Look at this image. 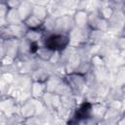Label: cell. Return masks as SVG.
Returning a JSON list of instances; mask_svg holds the SVG:
<instances>
[{"label":"cell","instance_id":"cell-1","mask_svg":"<svg viewBox=\"0 0 125 125\" xmlns=\"http://www.w3.org/2000/svg\"><path fill=\"white\" fill-rule=\"evenodd\" d=\"M41 46H45L53 51L57 52H62L65 50L67 47H69V38L68 35L64 34H57V33H52L45 35L43 40H42Z\"/></svg>","mask_w":125,"mask_h":125},{"label":"cell","instance_id":"cell-2","mask_svg":"<svg viewBox=\"0 0 125 125\" xmlns=\"http://www.w3.org/2000/svg\"><path fill=\"white\" fill-rule=\"evenodd\" d=\"M62 78H63L64 82L66 83V85L68 86L71 94L75 97L80 96L87 86L86 77L84 75H81L76 72L67 73Z\"/></svg>","mask_w":125,"mask_h":125},{"label":"cell","instance_id":"cell-3","mask_svg":"<svg viewBox=\"0 0 125 125\" xmlns=\"http://www.w3.org/2000/svg\"><path fill=\"white\" fill-rule=\"evenodd\" d=\"M73 27H74V23H73L72 16L64 15L62 17H58L56 18L54 33L68 35V33L71 31Z\"/></svg>","mask_w":125,"mask_h":125},{"label":"cell","instance_id":"cell-4","mask_svg":"<svg viewBox=\"0 0 125 125\" xmlns=\"http://www.w3.org/2000/svg\"><path fill=\"white\" fill-rule=\"evenodd\" d=\"M40 100H34L32 98H29L25 100L20 108V114L23 118H27L33 115H38V104Z\"/></svg>","mask_w":125,"mask_h":125},{"label":"cell","instance_id":"cell-5","mask_svg":"<svg viewBox=\"0 0 125 125\" xmlns=\"http://www.w3.org/2000/svg\"><path fill=\"white\" fill-rule=\"evenodd\" d=\"M88 16L89 12L85 10H76L72 15V20L75 27L87 28L88 27Z\"/></svg>","mask_w":125,"mask_h":125},{"label":"cell","instance_id":"cell-6","mask_svg":"<svg viewBox=\"0 0 125 125\" xmlns=\"http://www.w3.org/2000/svg\"><path fill=\"white\" fill-rule=\"evenodd\" d=\"M46 92H47L46 85L44 82H36V81L31 82L30 88H29L30 98H32L34 100H41Z\"/></svg>","mask_w":125,"mask_h":125},{"label":"cell","instance_id":"cell-7","mask_svg":"<svg viewBox=\"0 0 125 125\" xmlns=\"http://www.w3.org/2000/svg\"><path fill=\"white\" fill-rule=\"evenodd\" d=\"M6 56L16 60L19 57V40L18 39H10L7 41H4Z\"/></svg>","mask_w":125,"mask_h":125},{"label":"cell","instance_id":"cell-8","mask_svg":"<svg viewBox=\"0 0 125 125\" xmlns=\"http://www.w3.org/2000/svg\"><path fill=\"white\" fill-rule=\"evenodd\" d=\"M52 75L51 71L47 69V67L41 65L40 67H38L37 69L33 70L31 72V80L32 81H36V82H46L49 77Z\"/></svg>","mask_w":125,"mask_h":125},{"label":"cell","instance_id":"cell-9","mask_svg":"<svg viewBox=\"0 0 125 125\" xmlns=\"http://www.w3.org/2000/svg\"><path fill=\"white\" fill-rule=\"evenodd\" d=\"M4 21H5V23L9 25H16L22 22L18 9H9Z\"/></svg>","mask_w":125,"mask_h":125},{"label":"cell","instance_id":"cell-10","mask_svg":"<svg viewBox=\"0 0 125 125\" xmlns=\"http://www.w3.org/2000/svg\"><path fill=\"white\" fill-rule=\"evenodd\" d=\"M44 36H45L44 30L42 28H38V29H28L26 34H25V36H24V38L27 39L30 42L39 44V42L43 40Z\"/></svg>","mask_w":125,"mask_h":125},{"label":"cell","instance_id":"cell-11","mask_svg":"<svg viewBox=\"0 0 125 125\" xmlns=\"http://www.w3.org/2000/svg\"><path fill=\"white\" fill-rule=\"evenodd\" d=\"M54 53H55V51H53V50H51V49H49V48H47L45 46H41L40 45L38 50H37V52H36V54H35V57L39 61H41L43 62H48L50 61V59L52 58Z\"/></svg>","mask_w":125,"mask_h":125},{"label":"cell","instance_id":"cell-12","mask_svg":"<svg viewBox=\"0 0 125 125\" xmlns=\"http://www.w3.org/2000/svg\"><path fill=\"white\" fill-rule=\"evenodd\" d=\"M32 8H33V3H31V2L23 1L21 3L20 7L18 8V11L20 13V16H21L22 21L32 14Z\"/></svg>","mask_w":125,"mask_h":125},{"label":"cell","instance_id":"cell-13","mask_svg":"<svg viewBox=\"0 0 125 125\" xmlns=\"http://www.w3.org/2000/svg\"><path fill=\"white\" fill-rule=\"evenodd\" d=\"M34 17L38 18L39 20H41L42 21L49 16L48 10H47V6H43V5H38V4H34L33 3V8H32V14Z\"/></svg>","mask_w":125,"mask_h":125},{"label":"cell","instance_id":"cell-14","mask_svg":"<svg viewBox=\"0 0 125 125\" xmlns=\"http://www.w3.org/2000/svg\"><path fill=\"white\" fill-rule=\"evenodd\" d=\"M22 22L26 26L27 29H38V28H42V23H43V21L41 20H39L38 18L34 17L33 15H30Z\"/></svg>","mask_w":125,"mask_h":125},{"label":"cell","instance_id":"cell-15","mask_svg":"<svg viewBox=\"0 0 125 125\" xmlns=\"http://www.w3.org/2000/svg\"><path fill=\"white\" fill-rule=\"evenodd\" d=\"M24 118L20 114V112H15L12 113L10 115H7L5 120H4V124L6 125H21L23 123Z\"/></svg>","mask_w":125,"mask_h":125},{"label":"cell","instance_id":"cell-16","mask_svg":"<svg viewBox=\"0 0 125 125\" xmlns=\"http://www.w3.org/2000/svg\"><path fill=\"white\" fill-rule=\"evenodd\" d=\"M92 69H93V66H92V64H91L90 60H82L81 62L79 63V65L77 66V68H76V70H75L74 72L79 73V74L85 76V75L88 74Z\"/></svg>","mask_w":125,"mask_h":125},{"label":"cell","instance_id":"cell-17","mask_svg":"<svg viewBox=\"0 0 125 125\" xmlns=\"http://www.w3.org/2000/svg\"><path fill=\"white\" fill-rule=\"evenodd\" d=\"M24 125H46V119L41 115H33L23 120Z\"/></svg>","mask_w":125,"mask_h":125},{"label":"cell","instance_id":"cell-18","mask_svg":"<svg viewBox=\"0 0 125 125\" xmlns=\"http://www.w3.org/2000/svg\"><path fill=\"white\" fill-rule=\"evenodd\" d=\"M124 67L119 66L117 67V72H116V86H123L124 83Z\"/></svg>","mask_w":125,"mask_h":125},{"label":"cell","instance_id":"cell-19","mask_svg":"<svg viewBox=\"0 0 125 125\" xmlns=\"http://www.w3.org/2000/svg\"><path fill=\"white\" fill-rule=\"evenodd\" d=\"M8 10H9V8L7 6V3L6 2H0V20H4L5 19Z\"/></svg>","mask_w":125,"mask_h":125},{"label":"cell","instance_id":"cell-20","mask_svg":"<svg viewBox=\"0 0 125 125\" xmlns=\"http://www.w3.org/2000/svg\"><path fill=\"white\" fill-rule=\"evenodd\" d=\"M7 6L9 9H18L21 3V1H18V0H12V1H7Z\"/></svg>","mask_w":125,"mask_h":125},{"label":"cell","instance_id":"cell-21","mask_svg":"<svg viewBox=\"0 0 125 125\" xmlns=\"http://www.w3.org/2000/svg\"><path fill=\"white\" fill-rule=\"evenodd\" d=\"M2 96H3V94H2V93H1V92H0V98H1V97H2Z\"/></svg>","mask_w":125,"mask_h":125},{"label":"cell","instance_id":"cell-22","mask_svg":"<svg viewBox=\"0 0 125 125\" xmlns=\"http://www.w3.org/2000/svg\"><path fill=\"white\" fill-rule=\"evenodd\" d=\"M1 125H6V124H4V123H3V124H1Z\"/></svg>","mask_w":125,"mask_h":125},{"label":"cell","instance_id":"cell-23","mask_svg":"<svg viewBox=\"0 0 125 125\" xmlns=\"http://www.w3.org/2000/svg\"><path fill=\"white\" fill-rule=\"evenodd\" d=\"M21 125H24V124H23V123H22V124H21Z\"/></svg>","mask_w":125,"mask_h":125}]
</instances>
